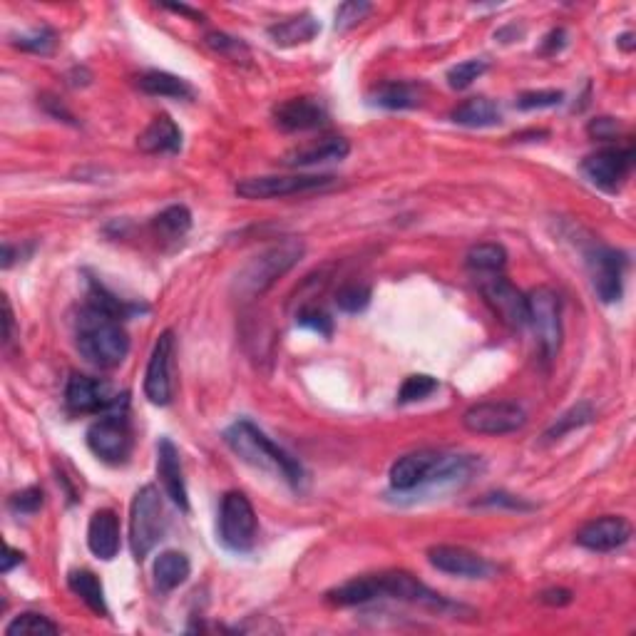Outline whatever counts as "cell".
Segmentation results:
<instances>
[{"label": "cell", "mask_w": 636, "mask_h": 636, "mask_svg": "<svg viewBox=\"0 0 636 636\" xmlns=\"http://www.w3.org/2000/svg\"><path fill=\"white\" fill-rule=\"evenodd\" d=\"M587 132L594 137V140H602V142L614 140L619 132V122L612 120V117H597V120L589 122Z\"/></svg>", "instance_id": "44"}, {"label": "cell", "mask_w": 636, "mask_h": 636, "mask_svg": "<svg viewBox=\"0 0 636 636\" xmlns=\"http://www.w3.org/2000/svg\"><path fill=\"white\" fill-rule=\"evenodd\" d=\"M23 562V552H18V550H13V547L10 545H5V557H3V574H8L10 569L15 567V564H20Z\"/></svg>", "instance_id": "48"}, {"label": "cell", "mask_w": 636, "mask_h": 636, "mask_svg": "<svg viewBox=\"0 0 636 636\" xmlns=\"http://www.w3.org/2000/svg\"><path fill=\"white\" fill-rule=\"evenodd\" d=\"M632 537V525L619 515H604L589 520L574 535V542L589 552H614L624 547Z\"/></svg>", "instance_id": "14"}, {"label": "cell", "mask_w": 636, "mask_h": 636, "mask_svg": "<svg viewBox=\"0 0 636 636\" xmlns=\"http://www.w3.org/2000/svg\"><path fill=\"white\" fill-rule=\"evenodd\" d=\"M152 227L162 239H182L192 229V214L182 204H174V207H167L157 214Z\"/></svg>", "instance_id": "31"}, {"label": "cell", "mask_w": 636, "mask_h": 636, "mask_svg": "<svg viewBox=\"0 0 636 636\" xmlns=\"http://www.w3.org/2000/svg\"><path fill=\"white\" fill-rule=\"evenodd\" d=\"M465 264L477 274H500L507 264V251L500 244H492V241L475 244L465 256Z\"/></svg>", "instance_id": "30"}, {"label": "cell", "mask_w": 636, "mask_h": 636, "mask_svg": "<svg viewBox=\"0 0 636 636\" xmlns=\"http://www.w3.org/2000/svg\"><path fill=\"white\" fill-rule=\"evenodd\" d=\"M443 453H433V450H418V453H408L398 458L391 468V487L396 492H415L430 475L438 468Z\"/></svg>", "instance_id": "18"}, {"label": "cell", "mask_w": 636, "mask_h": 636, "mask_svg": "<svg viewBox=\"0 0 636 636\" xmlns=\"http://www.w3.org/2000/svg\"><path fill=\"white\" fill-rule=\"evenodd\" d=\"M87 547L97 559H115L120 552V520L112 510H97L87 525Z\"/></svg>", "instance_id": "21"}, {"label": "cell", "mask_w": 636, "mask_h": 636, "mask_svg": "<svg viewBox=\"0 0 636 636\" xmlns=\"http://www.w3.org/2000/svg\"><path fill=\"white\" fill-rule=\"evenodd\" d=\"M192 574V562L184 552L167 550L155 559V587L162 594L172 592L179 584H184Z\"/></svg>", "instance_id": "26"}, {"label": "cell", "mask_w": 636, "mask_h": 636, "mask_svg": "<svg viewBox=\"0 0 636 636\" xmlns=\"http://www.w3.org/2000/svg\"><path fill=\"white\" fill-rule=\"evenodd\" d=\"M3 323H5V333H3V341L8 346L13 341V309H10V301L3 296Z\"/></svg>", "instance_id": "47"}, {"label": "cell", "mask_w": 636, "mask_h": 636, "mask_svg": "<svg viewBox=\"0 0 636 636\" xmlns=\"http://www.w3.org/2000/svg\"><path fill=\"white\" fill-rule=\"evenodd\" d=\"M371 304V289L363 284H348L343 289H338L336 294V306L346 314H361L366 306Z\"/></svg>", "instance_id": "35"}, {"label": "cell", "mask_w": 636, "mask_h": 636, "mask_svg": "<svg viewBox=\"0 0 636 636\" xmlns=\"http://www.w3.org/2000/svg\"><path fill=\"white\" fill-rule=\"evenodd\" d=\"M296 321H299V326L311 328V331L321 333V336H331L333 333V321L328 318L326 311L321 309H304Z\"/></svg>", "instance_id": "43"}, {"label": "cell", "mask_w": 636, "mask_h": 636, "mask_svg": "<svg viewBox=\"0 0 636 636\" xmlns=\"http://www.w3.org/2000/svg\"><path fill=\"white\" fill-rule=\"evenodd\" d=\"M167 10H172V13H182V15H189V18H202V13H197V10L187 8V5H164Z\"/></svg>", "instance_id": "49"}, {"label": "cell", "mask_w": 636, "mask_h": 636, "mask_svg": "<svg viewBox=\"0 0 636 636\" xmlns=\"http://www.w3.org/2000/svg\"><path fill=\"white\" fill-rule=\"evenodd\" d=\"M224 443H227L244 463L254 465V468L274 470V473H279L294 487H299L301 482H304V468H301L299 460H296L294 455L286 453L284 448H279L274 440L266 438L264 430L256 428L251 420L241 418L234 425H229V428L224 430Z\"/></svg>", "instance_id": "3"}, {"label": "cell", "mask_w": 636, "mask_h": 636, "mask_svg": "<svg viewBox=\"0 0 636 636\" xmlns=\"http://www.w3.org/2000/svg\"><path fill=\"white\" fill-rule=\"evenodd\" d=\"M55 45H58V35H55L53 28H38L30 35H23V38L15 40V48L28 50V53H38V55L53 53Z\"/></svg>", "instance_id": "37"}, {"label": "cell", "mask_w": 636, "mask_h": 636, "mask_svg": "<svg viewBox=\"0 0 636 636\" xmlns=\"http://www.w3.org/2000/svg\"><path fill=\"white\" fill-rule=\"evenodd\" d=\"M172 361H174V333L164 331L152 348L145 373V396L152 405L172 403Z\"/></svg>", "instance_id": "13"}, {"label": "cell", "mask_w": 636, "mask_h": 636, "mask_svg": "<svg viewBox=\"0 0 636 636\" xmlns=\"http://www.w3.org/2000/svg\"><path fill=\"white\" fill-rule=\"evenodd\" d=\"M207 45L214 50V53L224 55V58L234 60V63H239V60H249V48H246L244 40L232 38V35L227 33H209Z\"/></svg>", "instance_id": "36"}, {"label": "cell", "mask_w": 636, "mask_h": 636, "mask_svg": "<svg viewBox=\"0 0 636 636\" xmlns=\"http://www.w3.org/2000/svg\"><path fill=\"white\" fill-rule=\"evenodd\" d=\"M634 167V147H604L594 152L582 162L584 177L597 184L604 192H614L624 184V179L632 174Z\"/></svg>", "instance_id": "11"}, {"label": "cell", "mask_w": 636, "mask_h": 636, "mask_svg": "<svg viewBox=\"0 0 636 636\" xmlns=\"http://www.w3.org/2000/svg\"><path fill=\"white\" fill-rule=\"evenodd\" d=\"M589 271H592V286L604 304H614L622 299L624 271H627V256L609 246H599L589 254Z\"/></svg>", "instance_id": "12"}, {"label": "cell", "mask_w": 636, "mask_h": 636, "mask_svg": "<svg viewBox=\"0 0 636 636\" xmlns=\"http://www.w3.org/2000/svg\"><path fill=\"white\" fill-rule=\"evenodd\" d=\"M164 535V505L155 485L137 490L130 505V547L137 562L147 559Z\"/></svg>", "instance_id": "6"}, {"label": "cell", "mask_w": 636, "mask_h": 636, "mask_svg": "<svg viewBox=\"0 0 636 636\" xmlns=\"http://www.w3.org/2000/svg\"><path fill=\"white\" fill-rule=\"evenodd\" d=\"M130 393H120L115 403L100 413V420L87 428V448L105 463H125L132 450V428L127 418Z\"/></svg>", "instance_id": "5"}, {"label": "cell", "mask_w": 636, "mask_h": 636, "mask_svg": "<svg viewBox=\"0 0 636 636\" xmlns=\"http://www.w3.org/2000/svg\"><path fill=\"white\" fill-rule=\"evenodd\" d=\"M376 599H398V602L425 604L433 609L450 607L448 599L435 594L408 572L366 574V577L351 579L326 594V602L336 604V607H358V604L376 602Z\"/></svg>", "instance_id": "1"}, {"label": "cell", "mask_w": 636, "mask_h": 636, "mask_svg": "<svg viewBox=\"0 0 636 636\" xmlns=\"http://www.w3.org/2000/svg\"><path fill=\"white\" fill-rule=\"evenodd\" d=\"M425 87L420 82H405V80H388L381 82L376 90L368 95L371 105L386 107V110H413V107L423 105Z\"/></svg>", "instance_id": "24"}, {"label": "cell", "mask_w": 636, "mask_h": 636, "mask_svg": "<svg viewBox=\"0 0 636 636\" xmlns=\"http://www.w3.org/2000/svg\"><path fill=\"white\" fill-rule=\"evenodd\" d=\"M331 174H289V177H249L237 184V194L244 199H284L296 194L321 192L333 187Z\"/></svg>", "instance_id": "8"}, {"label": "cell", "mask_w": 636, "mask_h": 636, "mask_svg": "<svg viewBox=\"0 0 636 636\" xmlns=\"http://www.w3.org/2000/svg\"><path fill=\"white\" fill-rule=\"evenodd\" d=\"M274 120L286 132L318 130L328 122V110L316 97H294V100H286L276 107Z\"/></svg>", "instance_id": "17"}, {"label": "cell", "mask_w": 636, "mask_h": 636, "mask_svg": "<svg viewBox=\"0 0 636 636\" xmlns=\"http://www.w3.org/2000/svg\"><path fill=\"white\" fill-rule=\"evenodd\" d=\"M68 587L70 592L78 594L82 602H85L95 614H102V617L110 614L105 602V589H102V582L97 579V574L87 572V569H73V572L68 574Z\"/></svg>", "instance_id": "28"}, {"label": "cell", "mask_w": 636, "mask_h": 636, "mask_svg": "<svg viewBox=\"0 0 636 636\" xmlns=\"http://www.w3.org/2000/svg\"><path fill=\"white\" fill-rule=\"evenodd\" d=\"M453 122L463 127H492L500 125V107L487 97H473L453 110Z\"/></svg>", "instance_id": "29"}, {"label": "cell", "mask_w": 636, "mask_h": 636, "mask_svg": "<svg viewBox=\"0 0 636 636\" xmlns=\"http://www.w3.org/2000/svg\"><path fill=\"white\" fill-rule=\"evenodd\" d=\"M592 420H594V408H592V403H587V400H584V403H577L574 408H569L567 413L559 415V418L555 420V425H552V428L545 433V438L559 440L562 435L572 433V430L582 428V425L592 423Z\"/></svg>", "instance_id": "32"}, {"label": "cell", "mask_w": 636, "mask_h": 636, "mask_svg": "<svg viewBox=\"0 0 636 636\" xmlns=\"http://www.w3.org/2000/svg\"><path fill=\"white\" fill-rule=\"evenodd\" d=\"M117 396H112L110 386L105 381H97L90 376L75 373L65 388V403L73 413H105Z\"/></svg>", "instance_id": "19"}, {"label": "cell", "mask_w": 636, "mask_h": 636, "mask_svg": "<svg viewBox=\"0 0 636 636\" xmlns=\"http://www.w3.org/2000/svg\"><path fill=\"white\" fill-rule=\"evenodd\" d=\"M564 100L562 90H535V92H522L517 97V107L520 110H545V107H555Z\"/></svg>", "instance_id": "39"}, {"label": "cell", "mask_w": 636, "mask_h": 636, "mask_svg": "<svg viewBox=\"0 0 636 636\" xmlns=\"http://www.w3.org/2000/svg\"><path fill=\"white\" fill-rule=\"evenodd\" d=\"M485 70V60H465V63H458L455 68L448 70V85L453 87V90H465V87L473 85Z\"/></svg>", "instance_id": "38"}, {"label": "cell", "mask_w": 636, "mask_h": 636, "mask_svg": "<svg viewBox=\"0 0 636 636\" xmlns=\"http://www.w3.org/2000/svg\"><path fill=\"white\" fill-rule=\"evenodd\" d=\"M428 562L433 564L438 572L453 574V577H468V579H482L492 572V564L477 552L468 547L458 545H438L428 550Z\"/></svg>", "instance_id": "16"}, {"label": "cell", "mask_w": 636, "mask_h": 636, "mask_svg": "<svg viewBox=\"0 0 636 636\" xmlns=\"http://www.w3.org/2000/svg\"><path fill=\"white\" fill-rule=\"evenodd\" d=\"M438 378L425 376V373H415V376H408L403 381L398 391V403H415V400H423L428 396H433L438 391Z\"/></svg>", "instance_id": "34"}, {"label": "cell", "mask_w": 636, "mask_h": 636, "mask_svg": "<svg viewBox=\"0 0 636 636\" xmlns=\"http://www.w3.org/2000/svg\"><path fill=\"white\" fill-rule=\"evenodd\" d=\"M142 92L155 97H172V100H192L194 90L187 80L177 78L172 73H164V70H150V73L140 75L137 80Z\"/></svg>", "instance_id": "27"}, {"label": "cell", "mask_w": 636, "mask_h": 636, "mask_svg": "<svg viewBox=\"0 0 636 636\" xmlns=\"http://www.w3.org/2000/svg\"><path fill=\"white\" fill-rule=\"evenodd\" d=\"M60 627L55 622H50L48 617L35 612H25L18 614L13 622L5 627V634L8 636H28V634H58Z\"/></svg>", "instance_id": "33"}, {"label": "cell", "mask_w": 636, "mask_h": 636, "mask_svg": "<svg viewBox=\"0 0 636 636\" xmlns=\"http://www.w3.org/2000/svg\"><path fill=\"white\" fill-rule=\"evenodd\" d=\"M371 13V3H358V0H348V3L338 5L336 10V30H351L353 25L361 23L366 15Z\"/></svg>", "instance_id": "40"}, {"label": "cell", "mask_w": 636, "mask_h": 636, "mask_svg": "<svg viewBox=\"0 0 636 636\" xmlns=\"http://www.w3.org/2000/svg\"><path fill=\"white\" fill-rule=\"evenodd\" d=\"M632 40H634V35H632V33H624V35H622V38H619V40H617V43H619V45H622V48H624V50H632V48H634V43H632Z\"/></svg>", "instance_id": "50"}, {"label": "cell", "mask_w": 636, "mask_h": 636, "mask_svg": "<svg viewBox=\"0 0 636 636\" xmlns=\"http://www.w3.org/2000/svg\"><path fill=\"white\" fill-rule=\"evenodd\" d=\"M306 246L299 239H284L279 244L269 246L261 254L251 256L239 269L234 279V291L241 299H256L264 291H269L284 274H289L304 256Z\"/></svg>", "instance_id": "4"}, {"label": "cell", "mask_w": 636, "mask_h": 636, "mask_svg": "<svg viewBox=\"0 0 636 636\" xmlns=\"http://www.w3.org/2000/svg\"><path fill=\"white\" fill-rule=\"evenodd\" d=\"M75 346L90 366L110 371L130 353V336L122 328L120 318L85 304L75 318Z\"/></svg>", "instance_id": "2"}, {"label": "cell", "mask_w": 636, "mask_h": 636, "mask_svg": "<svg viewBox=\"0 0 636 636\" xmlns=\"http://www.w3.org/2000/svg\"><path fill=\"white\" fill-rule=\"evenodd\" d=\"M256 530H259V520H256L254 505L244 492H227L222 497V507H219V540L227 550L232 552H249L256 542Z\"/></svg>", "instance_id": "7"}, {"label": "cell", "mask_w": 636, "mask_h": 636, "mask_svg": "<svg viewBox=\"0 0 636 636\" xmlns=\"http://www.w3.org/2000/svg\"><path fill=\"white\" fill-rule=\"evenodd\" d=\"M477 505H480V507H510V510H517V512L535 510V505L525 502L522 497L507 495V492H490V495H485L482 500H477L475 507Z\"/></svg>", "instance_id": "42"}, {"label": "cell", "mask_w": 636, "mask_h": 636, "mask_svg": "<svg viewBox=\"0 0 636 636\" xmlns=\"http://www.w3.org/2000/svg\"><path fill=\"white\" fill-rule=\"evenodd\" d=\"M527 306H530V326L535 328L542 356L552 361L559 353V346H562V301H559V294L550 286H540L527 296Z\"/></svg>", "instance_id": "9"}, {"label": "cell", "mask_w": 636, "mask_h": 636, "mask_svg": "<svg viewBox=\"0 0 636 636\" xmlns=\"http://www.w3.org/2000/svg\"><path fill=\"white\" fill-rule=\"evenodd\" d=\"M482 296H485L487 304L492 306L497 316L502 318V323L512 328H522L530 323V306H527V296L520 289L510 284L502 276H492L490 281L482 284Z\"/></svg>", "instance_id": "15"}, {"label": "cell", "mask_w": 636, "mask_h": 636, "mask_svg": "<svg viewBox=\"0 0 636 636\" xmlns=\"http://www.w3.org/2000/svg\"><path fill=\"white\" fill-rule=\"evenodd\" d=\"M540 599L545 604H550V607H564V604L572 602V592L569 589H545L540 594Z\"/></svg>", "instance_id": "45"}, {"label": "cell", "mask_w": 636, "mask_h": 636, "mask_svg": "<svg viewBox=\"0 0 636 636\" xmlns=\"http://www.w3.org/2000/svg\"><path fill=\"white\" fill-rule=\"evenodd\" d=\"M43 507V490L40 487H25L10 497V510L18 515H35Z\"/></svg>", "instance_id": "41"}, {"label": "cell", "mask_w": 636, "mask_h": 636, "mask_svg": "<svg viewBox=\"0 0 636 636\" xmlns=\"http://www.w3.org/2000/svg\"><path fill=\"white\" fill-rule=\"evenodd\" d=\"M564 40H567V33H564L562 28L552 30V33L545 38V48H542V53H547V55L559 53V50L564 48Z\"/></svg>", "instance_id": "46"}, {"label": "cell", "mask_w": 636, "mask_h": 636, "mask_svg": "<svg viewBox=\"0 0 636 636\" xmlns=\"http://www.w3.org/2000/svg\"><path fill=\"white\" fill-rule=\"evenodd\" d=\"M351 152L346 137H321V140L306 142V145L294 147L284 155L286 167H309V164L333 162V159H346Z\"/></svg>", "instance_id": "22"}, {"label": "cell", "mask_w": 636, "mask_h": 636, "mask_svg": "<svg viewBox=\"0 0 636 636\" xmlns=\"http://www.w3.org/2000/svg\"><path fill=\"white\" fill-rule=\"evenodd\" d=\"M157 473L169 500H172L179 510L187 512L189 495L187 482H184L182 460H179V450L174 448V443L169 438H162L157 445Z\"/></svg>", "instance_id": "20"}, {"label": "cell", "mask_w": 636, "mask_h": 636, "mask_svg": "<svg viewBox=\"0 0 636 636\" xmlns=\"http://www.w3.org/2000/svg\"><path fill=\"white\" fill-rule=\"evenodd\" d=\"M137 147L147 155H174L182 150V130L167 115H159L137 137Z\"/></svg>", "instance_id": "23"}, {"label": "cell", "mask_w": 636, "mask_h": 636, "mask_svg": "<svg viewBox=\"0 0 636 636\" xmlns=\"http://www.w3.org/2000/svg\"><path fill=\"white\" fill-rule=\"evenodd\" d=\"M527 413L522 405L512 403V400H487V403H477L473 408L465 410L463 425L465 430L475 435H507L517 433L525 428Z\"/></svg>", "instance_id": "10"}, {"label": "cell", "mask_w": 636, "mask_h": 636, "mask_svg": "<svg viewBox=\"0 0 636 636\" xmlns=\"http://www.w3.org/2000/svg\"><path fill=\"white\" fill-rule=\"evenodd\" d=\"M318 30H321V25H318L314 15L301 13L289 20H281V23L271 25L269 38L274 40L276 45H281V48H294V45L311 43L318 35Z\"/></svg>", "instance_id": "25"}]
</instances>
